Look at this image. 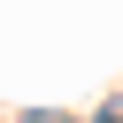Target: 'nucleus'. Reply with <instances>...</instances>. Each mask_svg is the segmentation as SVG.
<instances>
[{"mask_svg": "<svg viewBox=\"0 0 123 123\" xmlns=\"http://www.w3.org/2000/svg\"><path fill=\"white\" fill-rule=\"evenodd\" d=\"M92 123H123V92H115V100H100V108H92Z\"/></svg>", "mask_w": 123, "mask_h": 123, "instance_id": "obj_1", "label": "nucleus"}]
</instances>
